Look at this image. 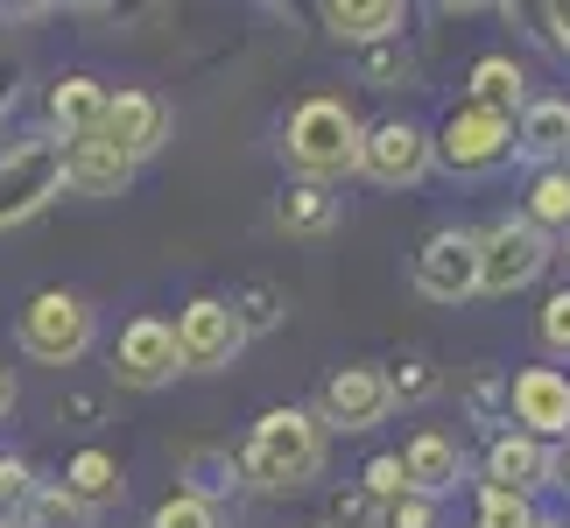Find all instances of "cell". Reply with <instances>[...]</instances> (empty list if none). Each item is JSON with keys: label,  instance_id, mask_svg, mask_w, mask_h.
I'll use <instances>...</instances> for the list:
<instances>
[{"label": "cell", "instance_id": "obj_3", "mask_svg": "<svg viewBox=\"0 0 570 528\" xmlns=\"http://www.w3.org/2000/svg\"><path fill=\"white\" fill-rule=\"evenodd\" d=\"M63 190V141H21L0 156V233L36 218Z\"/></svg>", "mask_w": 570, "mask_h": 528}, {"label": "cell", "instance_id": "obj_23", "mask_svg": "<svg viewBox=\"0 0 570 528\" xmlns=\"http://www.w3.org/2000/svg\"><path fill=\"white\" fill-rule=\"evenodd\" d=\"M36 472L21 466V458H0V521H21L29 528V515H36Z\"/></svg>", "mask_w": 570, "mask_h": 528}, {"label": "cell", "instance_id": "obj_13", "mask_svg": "<svg viewBox=\"0 0 570 528\" xmlns=\"http://www.w3.org/2000/svg\"><path fill=\"white\" fill-rule=\"evenodd\" d=\"M360 169L374 176V184H415V176L430 169V141L415 135L409 120H387V127H374V135H366Z\"/></svg>", "mask_w": 570, "mask_h": 528}, {"label": "cell", "instance_id": "obj_36", "mask_svg": "<svg viewBox=\"0 0 570 528\" xmlns=\"http://www.w3.org/2000/svg\"><path fill=\"white\" fill-rule=\"evenodd\" d=\"M535 528H563V521H535Z\"/></svg>", "mask_w": 570, "mask_h": 528}, {"label": "cell", "instance_id": "obj_30", "mask_svg": "<svg viewBox=\"0 0 570 528\" xmlns=\"http://www.w3.org/2000/svg\"><path fill=\"white\" fill-rule=\"evenodd\" d=\"M387 394H394V402H423V394H436V366H423V360L394 366L387 373Z\"/></svg>", "mask_w": 570, "mask_h": 528}, {"label": "cell", "instance_id": "obj_24", "mask_svg": "<svg viewBox=\"0 0 570 528\" xmlns=\"http://www.w3.org/2000/svg\"><path fill=\"white\" fill-rule=\"evenodd\" d=\"M529 226H570V169H542L529 190Z\"/></svg>", "mask_w": 570, "mask_h": 528}, {"label": "cell", "instance_id": "obj_11", "mask_svg": "<svg viewBox=\"0 0 570 528\" xmlns=\"http://www.w3.org/2000/svg\"><path fill=\"white\" fill-rule=\"evenodd\" d=\"M106 141L120 148V156H156V148L169 141V106L156 92H114V106H106V127H99Z\"/></svg>", "mask_w": 570, "mask_h": 528}, {"label": "cell", "instance_id": "obj_27", "mask_svg": "<svg viewBox=\"0 0 570 528\" xmlns=\"http://www.w3.org/2000/svg\"><path fill=\"white\" fill-rule=\"evenodd\" d=\"M92 521V508H78L63 487H50V493H36V515H29V528H85Z\"/></svg>", "mask_w": 570, "mask_h": 528}, {"label": "cell", "instance_id": "obj_15", "mask_svg": "<svg viewBox=\"0 0 570 528\" xmlns=\"http://www.w3.org/2000/svg\"><path fill=\"white\" fill-rule=\"evenodd\" d=\"M127 176H135V156H120L106 135L63 148V184L85 190V197H114V190H127Z\"/></svg>", "mask_w": 570, "mask_h": 528}, {"label": "cell", "instance_id": "obj_7", "mask_svg": "<svg viewBox=\"0 0 570 528\" xmlns=\"http://www.w3.org/2000/svg\"><path fill=\"white\" fill-rule=\"evenodd\" d=\"M415 290L430 303H465L479 290V239L472 233H436L423 254H415Z\"/></svg>", "mask_w": 570, "mask_h": 528}, {"label": "cell", "instance_id": "obj_4", "mask_svg": "<svg viewBox=\"0 0 570 528\" xmlns=\"http://www.w3.org/2000/svg\"><path fill=\"white\" fill-rule=\"evenodd\" d=\"M21 345H29L42 366H71V360H85V345H92V311H85L71 290H42L29 311H21Z\"/></svg>", "mask_w": 570, "mask_h": 528}, {"label": "cell", "instance_id": "obj_2", "mask_svg": "<svg viewBox=\"0 0 570 528\" xmlns=\"http://www.w3.org/2000/svg\"><path fill=\"white\" fill-rule=\"evenodd\" d=\"M282 156L303 176H345V169H360L366 135H360L345 99H303L289 114V127H282Z\"/></svg>", "mask_w": 570, "mask_h": 528}, {"label": "cell", "instance_id": "obj_17", "mask_svg": "<svg viewBox=\"0 0 570 528\" xmlns=\"http://www.w3.org/2000/svg\"><path fill=\"white\" fill-rule=\"evenodd\" d=\"M521 85H529V78H521L514 57L472 63V106H479V114H500V120H508V114H529V92H521Z\"/></svg>", "mask_w": 570, "mask_h": 528}, {"label": "cell", "instance_id": "obj_20", "mask_svg": "<svg viewBox=\"0 0 570 528\" xmlns=\"http://www.w3.org/2000/svg\"><path fill=\"white\" fill-rule=\"evenodd\" d=\"M324 21H332L338 36H353V42H374L387 29H402V8H394V0H332Z\"/></svg>", "mask_w": 570, "mask_h": 528}, {"label": "cell", "instance_id": "obj_12", "mask_svg": "<svg viewBox=\"0 0 570 528\" xmlns=\"http://www.w3.org/2000/svg\"><path fill=\"white\" fill-rule=\"evenodd\" d=\"M487 479L500 493H535V487H557V458L542 451V437H493L487 451Z\"/></svg>", "mask_w": 570, "mask_h": 528}, {"label": "cell", "instance_id": "obj_1", "mask_svg": "<svg viewBox=\"0 0 570 528\" xmlns=\"http://www.w3.org/2000/svg\"><path fill=\"white\" fill-rule=\"evenodd\" d=\"M239 472L254 479V487L268 493H296L311 487V479L324 472V423L303 409H268L247 437V451H239Z\"/></svg>", "mask_w": 570, "mask_h": 528}, {"label": "cell", "instance_id": "obj_19", "mask_svg": "<svg viewBox=\"0 0 570 528\" xmlns=\"http://www.w3.org/2000/svg\"><path fill=\"white\" fill-rule=\"evenodd\" d=\"M402 466H409V487H415V493H444V487H458V444H451L444 430H423V437L402 451Z\"/></svg>", "mask_w": 570, "mask_h": 528}, {"label": "cell", "instance_id": "obj_25", "mask_svg": "<svg viewBox=\"0 0 570 528\" xmlns=\"http://www.w3.org/2000/svg\"><path fill=\"white\" fill-rule=\"evenodd\" d=\"M479 528H535L529 493H500V487H487V493H479Z\"/></svg>", "mask_w": 570, "mask_h": 528}, {"label": "cell", "instance_id": "obj_8", "mask_svg": "<svg viewBox=\"0 0 570 528\" xmlns=\"http://www.w3.org/2000/svg\"><path fill=\"white\" fill-rule=\"evenodd\" d=\"M177 366H184V352H177V324H163V317H135V324L120 332L114 373H120L127 388H163Z\"/></svg>", "mask_w": 570, "mask_h": 528}, {"label": "cell", "instance_id": "obj_9", "mask_svg": "<svg viewBox=\"0 0 570 528\" xmlns=\"http://www.w3.org/2000/svg\"><path fill=\"white\" fill-rule=\"evenodd\" d=\"M514 148V127L500 120V114H479V106H465V114H451L444 120V141H436V156H444L458 176H479V169H493L500 156Z\"/></svg>", "mask_w": 570, "mask_h": 528}, {"label": "cell", "instance_id": "obj_29", "mask_svg": "<svg viewBox=\"0 0 570 528\" xmlns=\"http://www.w3.org/2000/svg\"><path fill=\"white\" fill-rule=\"evenodd\" d=\"M366 493H374L381 508H387V500H402V493H415V487H409V466H402L394 451H381L374 466H366Z\"/></svg>", "mask_w": 570, "mask_h": 528}, {"label": "cell", "instance_id": "obj_16", "mask_svg": "<svg viewBox=\"0 0 570 528\" xmlns=\"http://www.w3.org/2000/svg\"><path fill=\"white\" fill-rule=\"evenodd\" d=\"M106 106H114V92H99L92 78H63L57 92H50V120H57L71 141H92L99 127H106Z\"/></svg>", "mask_w": 570, "mask_h": 528}, {"label": "cell", "instance_id": "obj_32", "mask_svg": "<svg viewBox=\"0 0 570 528\" xmlns=\"http://www.w3.org/2000/svg\"><path fill=\"white\" fill-rule=\"evenodd\" d=\"M542 339H550L557 352H570V290H557L550 303H542Z\"/></svg>", "mask_w": 570, "mask_h": 528}, {"label": "cell", "instance_id": "obj_33", "mask_svg": "<svg viewBox=\"0 0 570 528\" xmlns=\"http://www.w3.org/2000/svg\"><path fill=\"white\" fill-rule=\"evenodd\" d=\"M247 303H254V311H247V324H275V290H254Z\"/></svg>", "mask_w": 570, "mask_h": 528}, {"label": "cell", "instance_id": "obj_5", "mask_svg": "<svg viewBox=\"0 0 570 528\" xmlns=\"http://www.w3.org/2000/svg\"><path fill=\"white\" fill-rule=\"evenodd\" d=\"M542 268H550V239H542V226H529V218H508V226H493L479 239V290L487 296L529 290Z\"/></svg>", "mask_w": 570, "mask_h": 528}, {"label": "cell", "instance_id": "obj_14", "mask_svg": "<svg viewBox=\"0 0 570 528\" xmlns=\"http://www.w3.org/2000/svg\"><path fill=\"white\" fill-rule=\"evenodd\" d=\"M514 415L529 423V437H563L570 430V381L557 366L514 373Z\"/></svg>", "mask_w": 570, "mask_h": 528}, {"label": "cell", "instance_id": "obj_22", "mask_svg": "<svg viewBox=\"0 0 570 528\" xmlns=\"http://www.w3.org/2000/svg\"><path fill=\"white\" fill-rule=\"evenodd\" d=\"M332 190H317V184H296V190H282V205H275V218H282V226H289V233H324V226H332Z\"/></svg>", "mask_w": 570, "mask_h": 528}, {"label": "cell", "instance_id": "obj_18", "mask_svg": "<svg viewBox=\"0 0 570 528\" xmlns=\"http://www.w3.org/2000/svg\"><path fill=\"white\" fill-rule=\"evenodd\" d=\"M521 148L535 163H563L570 156V99H529L521 114Z\"/></svg>", "mask_w": 570, "mask_h": 528}, {"label": "cell", "instance_id": "obj_21", "mask_svg": "<svg viewBox=\"0 0 570 528\" xmlns=\"http://www.w3.org/2000/svg\"><path fill=\"white\" fill-rule=\"evenodd\" d=\"M63 493L78 500V508H99V500H114L120 493V466L106 451H78L71 458V472H63Z\"/></svg>", "mask_w": 570, "mask_h": 528}, {"label": "cell", "instance_id": "obj_35", "mask_svg": "<svg viewBox=\"0 0 570 528\" xmlns=\"http://www.w3.org/2000/svg\"><path fill=\"white\" fill-rule=\"evenodd\" d=\"M557 487H570V451H563V458H557Z\"/></svg>", "mask_w": 570, "mask_h": 528}, {"label": "cell", "instance_id": "obj_26", "mask_svg": "<svg viewBox=\"0 0 570 528\" xmlns=\"http://www.w3.org/2000/svg\"><path fill=\"white\" fill-rule=\"evenodd\" d=\"M184 472H190V493L205 500V493H218V487H233V451H190Z\"/></svg>", "mask_w": 570, "mask_h": 528}, {"label": "cell", "instance_id": "obj_10", "mask_svg": "<svg viewBox=\"0 0 570 528\" xmlns=\"http://www.w3.org/2000/svg\"><path fill=\"white\" fill-rule=\"evenodd\" d=\"M387 409H394V394H387L381 366H338L324 381V423H338V430H374Z\"/></svg>", "mask_w": 570, "mask_h": 528}, {"label": "cell", "instance_id": "obj_34", "mask_svg": "<svg viewBox=\"0 0 570 528\" xmlns=\"http://www.w3.org/2000/svg\"><path fill=\"white\" fill-rule=\"evenodd\" d=\"M14 409V381H8V366H0V415Z\"/></svg>", "mask_w": 570, "mask_h": 528}, {"label": "cell", "instance_id": "obj_28", "mask_svg": "<svg viewBox=\"0 0 570 528\" xmlns=\"http://www.w3.org/2000/svg\"><path fill=\"white\" fill-rule=\"evenodd\" d=\"M148 528H218V515H212V500L177 493V500H163V508H156V521H148Z\"/></svg>", "mask_w": 570, "mask_h": 528}, {"label": "cell", "instance_id": "obj_31", "mask_svg": "<svg viewBox=\"0 0 570 528\" xmlns=\"http://www.w3.org/2000/svg\"><path fill=\"white\" fill-rule=\"evenodd\" d=\"M381 528H436L430 493H402V500H387V508H381Z\"/></svg>", "mask_w": 570, "mask_h": 528}, {"label": "cell", "instance_id": "obj_6", "mask_svg": "<svg viewBox=\"0 0 570 528\" xmlns=\"http://www.w3.org/2000/svg\"><path fill=\"white\" fill-rule=\"evenodd\" d=\"M239 339H247V317H239V303H218V296H197L184 303L177 317V352L190 373H218L239 352Z\"/></svg>", "mask_w": 570, "mask_h": 528}]
</instances>
